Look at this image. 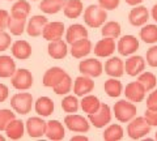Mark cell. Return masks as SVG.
Here are the masks:
<instances>
[{"label": "cell", "mask_w": 157, "mask_h": 141, "mask_svg": "<svg viewBox=\"0 0 157 141\" xmlns=\"http://www.w3.org/2000/svg\"><path fill=\"white\" fill-rule=\"evenodd\" d=\"M113 113L115 115V119L121 123H128L131 119H134L136 116V106L134 102L128 99H121L115 102L114 107H113Z\"/></svg>", "instance_id": "6da1fadb"}, {"label": "cell", "mask_w": 157, "mask_h": 141, "mask_svg": "<svg viewBox=\"0 0 157 141\" xmlns=\"http://www.w3.org/2000/svg\"><path fill=\"white\" fill-rule=\"evenodd\" d=\"M107 18V13L100 6H89L84 11V22L89 28H101Z\"/></svg>", "instance_id": "7a4b0ae2"}, {"label": "cell", "mask_w": 157, "mask_h": 141, "mask_svg": "<svg viewBox=\"0 0 157 141\" xmlns=\"http://www.w3.org/2000/svg\"><path fill=\"white\" fill-rule=\"evenodd\" d=\"M11 107L13 109L14 113L20 115L29 114L33 107V95L25 90H22L21 93L14 94L11 98Z\"/></svg>", "instance_id": "3957f363"}, {"label": "cell", "mask_w": 157, "mask_h": 141, "mask_svg": "<svg viewBox=\"0 0 157 141\" xmlns=\"http://www.w3.org/2000/svg\"><path fill=\"white\" fill-rule=\"evenodd\" d=\"M151 132V125L147 123L144 116H139V118L131 119L127 125V135L132 140H140L144 136H147Z\"/></svg>", "instance_id": "277c9868"}, {"label": "cell", "mask_w": 157, "mask_h": 141, "mask_svg": "<svg viewBox=\"0 0 157 141\" xmlns=\"http://www.w3.org/2000/svg\"><path fill=\"white\" fill-rule=\"evenodd\" d=\"M12 81V86L17 90H29L33 86V75L30 71L24 69V68H20L16 69V72L13 73V76L11 77Z\"/></svg>", "instance_id": "5b68a950"}, {"label": "cell", "mask_w": 157, "mask_h": 141, "mask_svg": "<svg viewBox=\"0 0 157 141\" xmlns=\"http://www.w3.org/2000/svg\"><path fill=\"white\" fill-rule=\"evenodd\" d=\"M88 120H89L90 124L94 125L96 128H105L111 121L110 106L106 103H101V107L98 109V111H96L94 114L88 115Z\"/></svg>", "instance_id": "8992f818"}, {"label": "cell", "mask_w": 157, "mask_h": 141, "mask_svg": "<svg viewBox=\"0 0 157 141\" xmlns=\"http://www.w3.org/2000/svg\"><path fill=\"white\" fill-rule=\"evenodd\" d=\"M66 127L76 133H85L90 128V121L78 114H68L64 118Z\"/></svg>", "instance_id": "52a82bcc"}, {"label": "cell", "mask_w": 157, "mask_h": 141, "mask_svg": "<svg viewBox=\"0 0 157 141\" xmlns=\"http://www.w3.org/2000/svg\"><path fill=\"white\" fill-rule=\"evenodd\" d=\"M78 71H80L81 75L89 76L92 79H94V77H100L102 75L104 65H102V63L100 60L94 59V58H90V59H85L80 61Z\"/></svg>", "instance_id": "ba28073f"}, {"label": "cell", "mask_w": 157, "mask_h": 141, "mask_svg": "<svg viewBox=\"0 0 157 141\" xmlns=\"http://www.w3.org/2000/svg\"><path fill=\"white\" fill-rule=\"evenodd\" d=\"M117 50L122 56L134 55L139 50V39L134 35H123L118 41Z\"/></svg>", "instance_id": "9c48e42d"}, {"label": "cell", "mask_w": 157, "mask_h": 141, "mask_svg": "<svg viewBox=\"0 0 157 141\" xmlns=\"http://www.w3.org/2000/svg\"><path fill=\"white\" fill-rule=\"evenodd\" d=\"M46 123L47 121L43 120L41 116H33V118H29L26 120L25 129L32 139H39V137H42V136H45Z\"/></svg>", "instance_id": "30bf717a"}, {"label": "cell", "mask_w": 157, "mask_h": 141, "mask_svg": "<svg viewBox=\"0 0 157 141\" xmlns=\"http://www.w3.org/2000/svg\"><path fill=\"white\" fill-rule=\"evenodd\" d=\"M123 93L126 95V99L134 102V103L143 102V99L145 98V89L139 81H132L127 84Z\"/></svg>", "instance_id": "8fae6325"}, {"label": "cell", "mask_w": 157, "mask_h": 141, "mask_svg": "<svg viewBox=\"0 0 157 141\" xmlns=\"http://www.w3.org/2000/svg\"><path fill=\"white\" fill-rule=\"evenodd\" d=\"M115 39L110 37H104L94 46V55L97 58H109L115 52Z\"/></svg>", "instance_id": "7c38bea8"}, {"label": "cell", "mask_w": 157, "mask_h": 141, "mask_svg": "<svg viewBox=\"0 0 157 141\" xmlns=\"http://www.w3.org/2000/svg\"><path fill=\"white\" fill-rule=\"evenodd\" d=\"M145 69V60L143 56L130 55V58L124 63V72L131 77L139 76Z\"/></svg>", "instance_id": "4fadbf2b"}, {"label": "cell", "mask_w": 157, "mask_h": 141, "mask_svg": "<svg viewBox=\"0 0 157 141\" xmlns=\"http://www.w3.org/2000/svg\"><path fill=\"white\" fill-rule=\"evenodd\" d=\"M67 76V72L60 67H52L50 69H47L43 75L42 79V84L46 87H54L58 85L64 77Z\"/></svg>", "instance_id": "5bb4252c"}, {"label": "cell", "mask_w": 157, "mask_h": 141, "mask_svg": "<svg viewBox=\"0 0 157 141\" xmlns=\"http://www.w3.org/2000/svg\"><path fill=\"white\" fill-rule=\"evenodd\" d=\"M94 89V81L89 76H78L76 77L75 84H73V93L77 97H84L86 94H90V91Z\"/></svg>", "instance_id": "9a60e30c"}, {"label": "cell", "mask_w": 157, "mask_h": 141, "mask_svg": "<svg viewBox=\"0 0 157 141\" xmlns=\"http://www.w3.org/2000/svg\"><path fill=\"white\" fill-rule=\"evenodd\" d=\"M63 34H64V24L60 21H52V22H47L46 26L43 28L42 37L50 42V41L60 39Z\"/></svg>", "instance_id": "2e32d148"}, {"label": "cell", "mask_w": 157, "mask_h": 141, "mask_svg": "<svg viewBox=\"0 0 157 141\" xmlns=\"http://www.w3.org/2000/svg\"><path fill=\"white\" fill-rule=\"evenodd\" d=\"M47 22H48L47 18L45 16H42V14H36L32 18H29V21L26 22V29H25L28 35H30V37L42 35L43 28L46 26Z\"/></svg>", "instance_id": "e0dca14e"}, {"label": "cell", "mask_w": 157, "mask_h": 141, "mask_svg": "<svg viewBox=\"0 0 157 141\" xmlns=\"http://www.w3.org/2000/svg\"><path fill=\"white\" fill-rule=\"evenodd\" d=\"M149 20V12L144 6H135L128 14V21L132 26H143Z\"/></svg>", "instance_id": "ac0fdd59"}, {"label": "cell", "mask_w": 157, "mask_h": 141, "mask_svg": "<svg viewBox=\"0 0 157 141\" xmlns=\"http://www.w3.org/2000/svg\"><path fill=\"white\" fill-rule=\"evenodd\" d=\"M47 52L50 58L55 60H62L64 59L68 54V47H67V42H64L60 38V39L56 41H50L47 46Z\"/></svg>", "instance_id": "d6986e66"}, {"label": "cell", "mask_w": 157, "mask_h": 141, "mask_svg": "<svg viewBox=\"0 0 157 141\" xmlns=\"http://www.w3.org/2000/svg\"><path fill=\"white\" fill-rule=\"evenodd\" d=\"M12 55L18 60H28L32 56V46L25 39H18L12 43Z\"/></svg>", "instance_id": "ffe728a7"}, {"label": "cell", "mask_w": 157, "mask_h": 141, "mask_svg": "<svg viewBox=\"0 0 157 141\" xmlns=\"http://www.w3.org/2000/svg\"><path fill=\"white\" fill-rule=\"evenodd\" d=\"M92 51V42L88 38H81L71 45V55L75 59H82Z\"/></svg>", "instance_id": "44dd1931"}, {"label": "cell", "mask_w": 157, "mask_h": 141, "mask_svg": "<svg viewBox=\"0 0 157 141\" xmlns=\"http://www.w3.org/2000/svg\"><path fill=\"white\" fill-rule=\"evenodd\" d=\"M64 127L59 120H48L46 123V132L45 136L48 140L60 141L64 139Z\"/></svg>", "instance_id": "7402d4cb"}, {"label": "cell", "mask_w": 157, "mask_h": 141, "mask_svg": "<svg viewBox=\"0 0 157 141\" xmlns=\"http://www.w3.org/2000/svg\"><path fill=\"white\" fill-rule=\"evenodd\" d=\"M105 73L109 75L110 77L119 79V77L124 75V63L117 56L110 58L105 63Z\"/></svg>", "instance_id": "603a6c76"}, {"label": "cell", "mask_w": 157, "mask_h": 141, "mask_svg": "<svg viewBox=\"0 0 157 141\" xmlns=\"http://www.w3.org/2000/svg\"><path fill=\"white\" fill-rule=\"evenodd\" d=\"M81 38H88V30L81 24H72L66 32V42L68 45H72Z\"/></svg>", "instance_id": "cb8c5ba5"}, {"label": "cell", "mask_w": 157, "mask_h": 141, "mask_svg": "<svg viewBox=\"0 0 157 141\" xmlns=\"http://www.w3.org/2000/svg\"><path fill=\"white\" fill-rule=\"evenodd\" d=\"M54 109H55V105H54V101L48 97H39L34 103V110L39 116H50L54 113Z\"/></svg>", "instance_id": "d4e9b609"}, {"label": "cell", "mask_w": 157, "mask_h": 141, "mask_svg": "<svg viewBox=\"0 0 157 141\" xmlns=\"http://www.w3.org/2000/svg\"><path fill=\"white\" fill-rule=\"evenodd\" d=\"M63 12L67 18H78L84 12L82 0H66Z\"/></svg>", "instance_id": "484cf974"}, {"label": "cell", "mask_w": 157, "mask_h": 141, "mask_svg": "<svg viewBox=\"0 0 157 141\" xmlns=\"http://www.w3.org/2000/svg\"><path fill=\"white\" fill-rule=\"evenodd\" d=\"M4 132L7 133V137L9 140L22 139L24 133H25V125H24V121L18 120V119H13L12 121H9V124L7 125V128L4 129Z\"/></svg>", "instance_id": "4316f807"}, {"label": "cell", "mask_w": 157, "mask_h": 141, "mask_svg": "<svg viewBox=\"0 0 157 141\" xmlns=\"http://www.w3.org/2000/svg\"><path fill=\"white\" fill-rule=\"evenodd\" d=\"M16 72V63L8 55L0 56V77L2 79H9Z\"/></svg>", "instance_id": "83f0119b"}, {"label": "cell", "mask_w": 157, "mask_h": 141, "mask_svg": "<svg viewBox=\"0 0 157 141\" xmlns=\"http://www.w3.org/2000/svg\"><path fill=\"white\" fill-rule=\"evenodd\" d=\"M80 106H81L82 111L89 115V114H94L96 111H98V109L101 107V102L96 95L86 94L82 97V99L80 101Z\"/></svg>", "instance_id": "f1b7e54d"}, {"label": "cell", "mask_w": 157, "mask_h": 141, "mask_svg": "<svg viewBox=\"0 0 157 141\" xmlns=\"http://www.w3.org/2000/svg\"><path fill=\"white\" fill-rule=\"evenodd\" d=\"M30 9L32 7L28 0H17L11 8V16L16 18H28Z\"/></svg>", "instance_id": "f546056e"}, {"label": "cell", "mask_w": 157, "mask_h": 141, "mask_svg": "<svg viewBox=\"0 0 157 141\" xmlns=\"http://www.w3.org/2000/svg\"><path fill=\"white\" fill-rule=\"evenodd\" d=\"M104 89H105V93L109 97H111V98H117V97H119L123 93V85H122V82L117 77H111V79L106 80Z\"/></svg>", "instance_id": "4dcf8cb0"}, {"label": "cell", "mask_w": 157, "mask_h": 141, "mask_svg": "<svg viewBox=\"0 0 157 141\" xmlns=\"http://www.w3.org/2000/svg\"><path fill=\"white\" fill-rule=\"evenodd\" d=\"M64 3L66 0H42L39 4V9L46 14H55L63 9Z\"/></svg>", "instance_id": "1f68e13d"}, {"label": "cell", "mask_w": 157, "mask_h": 141, "mask_svg": "<svg viewBox=\"0 0 157 141\" xmlns=\"http://www.w3.org/2000/svg\"><path fill=\"white\" fill-rule=\"evenodd\" d=\"M140 39L148 43V45H153L157 43V25L155 24H145L143 25L140 30Z\"/></svg>", "instance_id": "d6a6232c"}, {"label": "cell", "mask_w": 157, "mask_h": 141, "mask_svg": "<svg viewBox=\"0 0 157 141\" xmlns=\"http://www.w3.org/2000/svg\"><path fill=\"white\" fill-rule=\"evenodd\" d=\"M124 131L119 124H110L107 128H105L102 137L106 141H119L123 139Z\"/></svg>", "instance_id": "836d02e7"}, {"label": "cell", "mask_w": 157, "mask_h": 141, "mask_svg": "<svg viewBox=\"0 0 157 141\" xmlns=\"http://www.w3.org/2000/svg\"><path fill=\"white\" fill-rule=\"evenodd\" d=\"M7 29L11 32L12 35H21L26 29V18H16L9 16Z\"/></svg>", "instance_id": "e575fe53"}, {"label": "cell", "mask_w": 157, "mask_h": 141, "mask_svg": "<svg viewBox=\"0 0 157 141\" xmlns=\"http://www.w3.org/2000/svg\"><path fill=\"white\" fill-rule=\"evenodd\" d=\"M121 32H122L121 25H119V22H117V21L106 22L102 25V29H101L102 37H110V38H114V39L121 35Z\"/></svg>", "instance_id": "d590c367"}, {"label": "cell", "mask_w": 157, "mask_h": 141, "mask_svg": "<svg viewBox=\"0 0 157 141\" xmlns=\"http://www.w3.org/2000/svg\"><path fill=\"white\" fill-rule=\"evenodd\" d=\"M137 81L144 86L145 91L153 90L156 87V85H157V79H156V76L152 73V72H144L143 71L139 75V77H137Z\"/></svg>", "instance_id": "8d00e7d4"}, {"label": "cell", "mask_w": 157, "mask_h": 141, "mask_svg": "<svg viewBox=\"0 0 157 141\" xmlns=\"http://www.w3.org/2000/svg\"><path fill=\"white\" fill-rule=\"evenodd\" d=\"M78 107H80V102L76 98L75 95H66L62 101V109L64 113L67 114H75L78 111Z\"/></svg>", "instance_id": "74e56055"}, {"label": "cell", "mask_w": 157, "mask_h": 141, "mask_svg": "<svg viewBox=\"0 0 157 141\" xmlns=\"http://www.w3.org/2000/svg\"><path fill=\"white\" fill-rule=\"evenodd\" d=\"M71 89H72V79L68 73L58 85H55L52 87L54 93L58 94V95H67L71 91Z\"/></svg>", "instance_id": "f35d334b"}, {"label": "cell", "mask_w": 157, "mask_h": 141, "mask_svg": "<svg viewBox=\"0 0 157 141\" xmlns=\"http://www.w3.org/2000/svg\"><path fill=\"white\" fill-rule=\"evenodd\" d=\"M16 119V114L9 109H2L0 110V131H4L9 124V121Z\"/></svg>", "instance_id": "ab89813d"}, {"label": "cell", "mask_w": 157, "mask_h": 141, "mask_svg": "<svg viewBox=\"0 0 157 141\" xmlns=\"http://www.w3.org/2000/svg\"><path fill=\"white\" fill-rule=\"evenodd\" d=\"M12 43L11 35L6 30H0V51H6Z\"/></svg>", "instance_id": "60d3db41"}, {"label": "cell", "mask_w": 157, "mask_h": 141, "mask_svg": "<svg viewBox=\"0 0 157 141\" xmlns=\"http://www.w3.org/2000/svg\"><path fill=\"white\" fill-rule=\"evenodd\" d=\"M147 63L153 68L157 67V46H152L149 50H147Z\"/></svg>", "instance_id": "b9f144b4"}, {"label": "cell", "mask_w": 157, "mask_h": 141, "mask_svg": "<svg viewBox=\"0 0 157 141\" xmlns=\"http://www.w3.org/2000/svg\"><path fill=\"white\" fill-rule=\"evenodd\" d=\"M121 0H98V6L105 11H114L119 7Z\"/></svg>", "instance_id": "7bdbcfd3"}, {"label": "cell", "mask_w": 157, "mask_h": 141, "mask_svg": "<svg viewBox=\"0 0 157 141\" xmlns=\"http://www.w3.org/2000/svg\"><path fill=\"white\" fill-rule=\"evenodd\" d=\"M144 119L151 127H157V110L147 109V111L144 113Z\"/></svg>", "instance_id": "ee69618b"}, {"label": "cell", "mask_w": 157, "mask_h": 141, "mask_svg": "<svg viewBox=\"0 0 157 141\" xmlns=\"http://www.w3.org/2000/svg\"><path fill=\"white\" fill-rule=\"evenodd\" d=\"M147 109L157 110V89L151 91V94L147 98Z\"/></svg>", "instance_id": "f6af8a7d"}, {"label": "cell", "mask_w": 157, "mask_h": 141, "mask_svg": "<svg viewBox=\"0 0 157 141\" xmlns=\"http://www.w3.org/2000/svg\"><path fill=\"white\" fill-rule=\"evenodd\" d=\"M9 12L6 9H0V30H6L8 28V20H9Z\"/></svg>", "instance_id": "bcb514c9"}, {"label": "cell", "mask_w": 157, "mask_h": 141, "mask_svg": "<svg viewBox=\"0 0 157 141\" xmlns=\"http://www.w3.org/2000/svg\"><path fill=\"white\" fill-rule=\"evenodd\" d=\"M8 95H9L8 86L4 85V84H0V103H2V102H6Z\"/></svg>", "instance_id": "7dc6e473"}, {"label": "cell", "mask_w": 157, "mask_h": 141, "mask_svg": "<svg viewBox=\"0 0 157 141\" xmlns=\"http://www.w3.org/2000/svg\"><path fill=\"white\" fill-rule=\"evenodd\" d=\"M71 141H88V137L84 135H76V136H72Z\"/></svg>", "instance_id": "c3c4849f"}, {"label": "cell", "mask_w": 157, "mask_h": 141, "mask_svg": "<svg viewBox=\"0 0 157 141\" xmlns=\"http://www.w3.org/2000/svg\"><path fill=\"white\" fill-rule=\"evenodd\" d=\"M124 2L128 4V6L135 7V6H139L140 3H143V0H124Z\"/></svg>", "instance_id": "681fc988"}, {"label": "cell", "mask_w": 157, "mask_h": 141, "mask_svg": "<svg viewBox=\"0 0 157 141\" xmlns=\"http://www.w3.org/2000/svg\"><path fill=\"white\" fill-rule=\"evenodd\" d=\"M151 14H152V18L157 22V4H155L153 6V8H152V12H151Z\"/></svg>", "instance_id": "f907efd6"}, {"label": "cell", "mask_w": 157, "mask_h": 141, "mask_svg": "<svg viewBox=\"0 0 157 141\" xmlns=\"http://www.w3.org/2000/svg\"><path fill=\"white\" fill-rule=\"evenodd\" d=\"M4 140H6V137H4V136L0 133V141H4Z\"/></svg>", "instance_id": "816d5d0a"}, {"label": "cell", "mask_w": 157, "mask_h": 141, "mask_svg": "<svg viewBox=\"0 0 157 141\" xmlns=\"http://www.w3.org/2000/svg\"><path fill=\"white\" fill-rule=\"evenodd\" d=\"M155 139H156V140H157V132H156V136H155Z\"/></svg>", "instance_id": "f5cc1de1"}, {"label": "cell", "mask_w": 157, "mask_h": 141, "mask_svg": "<svg viewBox=\"0 0 157 141\" xmlns=\"http://www.w3.org/2000/svg\"><path fill=\"white\" fill-rule=\"evenodd\" d=\"M7 2H14V0H7Z\"/></svg>", "instance_id": "db71d44e"}, {"label": "cell", "mask_w": 157, "mask_h": 141, "mask_svg": "<svg viewBox=\"0 0 157 141\" xmlns=\"http://www.w3.org/2000/svg\"><path fill=\"white\" fill-rule=\"evenodd\" d=\"M32 2H37V0H32Z\"/></svg>", "instance_id": "11a10c76"}]
</instances>
